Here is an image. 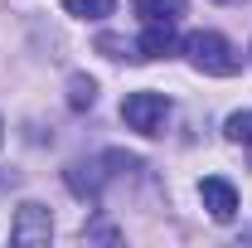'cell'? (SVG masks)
Returning a JSON list of instances; mask_svg holds the SVG:
<instances>
[{
	"mask_svg": "<svg viewBox=\"0 0 252 248\" xmlns=\"http://www.w3.org/2000/svg\"><path fill=\"white\" fill-rule=\"evenodd\" d=\"M189 0H131V10L146 20V25H175L180 15H185Z\"/></svg>",
	"mask_w": 252,
	"mask_h": 248,
	"instance_id": "obj_7",
	"label": "cell"
},
{
	"mask_svg": "<svg viewBox=\"0 0 252 248\" xmlns=\"http://www.w3.org/2000/svg\"><path fill=\"white\" fill-rule=\"evenodd\" d=\"M97 49H102L107 59H136V44H131V39H117V34H102Z\"/></svg>",
	"mask_w": 252,
	"mask_h": 248,
	"instance_id": "obj_11",
	"label": "cell"
},
{
	"mask_svg": "<svg viewBox=\"0 0 252 248\" xmlns=\"http://www.w3.org/2000/svg\"><path fill=\"white\" fill-rule=\"evenodd\" d=\"M180 49H185L189 63H194L199 73H209V78H233V73L243 68V54H238L223 34H214V30H194Z\"/></svg>",
	"mask_w": 252,
	"mask_h": 248,
	"instance_id": "obj_1",
	"label": "cell"
},
{
	"mask_svg": "<svg viewBox=\"0 0 252 248\" xmlns=\"http://www.w3.org/2000/svg\"><path fill=\"white\" fill-rule=\"evenodd\" d=\"M10 239L20 248H39L54 239V219H49V209L39 205V200H25L20 209H15V224H10Z\"/></svg>",
	"mask_w": 252,
	"mask_h": 248,
	"instance_id": "obj_3",
	"label": "cell"
},
{
	"mask_svg": "<svg viewBox=\"0 0 252 248\" xmlns=\"http://www.w3.org/2000/svg\"><path fill=\"white\" fill-rule=\"evenodd\" d=\"M165 117H170V97L156 93V88L131 93L122 102V122L131 126V131H141V136H160V131H165Z\"/></svg>",
	"mask_w": 252,
	"mask_h": 248,
	"instance_id": "obj_2",
	"label": "cell"
},
{
	"mask_svg": "<svg viewBox=\"0 0 252 248\" xmlns=\"http://www.w3.org/2000/svg\"><path fill=\"white\" fill-rule=\"evenodd\" d=\"M199 200H204V209L219 219V224H228V219L238 214V190L228 185L223 175H209V180L199 185Z\"/></svg>",
	"mask_w": 252,
	"mask_h": 248,
	"instance_id": "obj_5",
	"label": "cell"
},
{
	"mask_svg": "<svg viewBox=\"0 0 252 248\" xmlns=\"http://www.w3.org/2000/svg\"><path fill=\"white\" fill-rule=\"evenodd\" d=\"M63 10H68L73 20H107V15L117 10V0H63Z\"/></svg>",
	"mask_w": 252,
	"mask_h": 248,
	"instance_id": "obj_9",
	"label": "cell"
},
{
	"mask_svg": "<svg viewBox=\"0 0 252 248\" xmlns=\"http://www.w3.org/2000/svg\"><path fill=\"white\" fill-rule=\"evenodd\" d=\"M223 131H228V141H238V146H252V112H233V117L223 122Z\"/></svg>",
	"mask_w": 252,
	"mask_h": 248,
	"instance_id": "obj_10",
	"label": "cell"
},
{
	"mask_svg": "<svg viewBox=\"0 0 252 248\" xmlns=\"http://www.w3.org/2000/svg\"><path fill=\"white\" fill-rule=\"evenodd\" d=\"M102 165H107L102 156H97V161H73V165L63 170L68 190H73V195H83V200H97L102 185H107V175H112V170H102Z\"/></svg>",
	"mask_w": 252,
	"mask_h": 248,
	"instance_id": "obj_4",
	"label": "cell"
},
{
	"mask_svg": "<svg viewBox=\"0 0 252 248\" xmlns=\"http://www.w3.org/2000/svg\"><path fill=\"white\" fill-rule=\"evenodd\" d=\"M170 54H180L175 25H146V34L136 39V59H170Z\"/></svg>",
	"mask_w": 252,
	"mask_h": 248,
	"instance_id": "obj_6",
	"label": "cell"
},
{
	"mask_svg": "<svg viewBox=\"0 0 252 248\" xmlns=\"http://www.w3.org/2000/svg\"><path fill=\"white\" fill-rule=\"evenodd\" d=\"M0 136H5V122H0Z\"/></svg>",
	"mask_w": 252,
	"mask_h": 248,
	"instance_id": "obj_12",
	"label": "cell"
},
{
	"mask_svg": "<svg viewBox=\"0 0 252 248\" xmlns=\"http://www.w3.org/2000/svg\"><path fill=\"white\" fill-rule=\"evenodd\" d=\"M93 102H97V83L88 73H73V78H68V107H73V112H88Z\"/></svg>",
	"mask_w": 252,
	"mask_h": 248,
	"instance_id": "obj_8",
	"label": "cell"
}]
</instances>
